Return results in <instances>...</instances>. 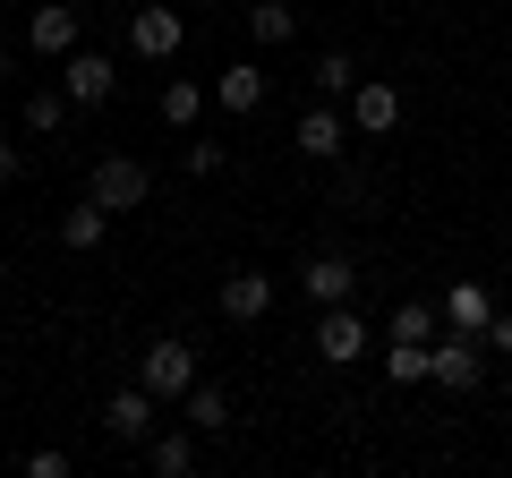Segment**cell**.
<instances>
[{
    "label": "cell",
    "mask_w": 512,
    "mask_h": 478,
    "mask_svg": "<svg viewBox=\"0 0 512 478\" xmlns=\"http://www.w3.org/2000/svg\"><path fill=\"white\" fill-rule=\"evenodd\" d=\"M180 163H188V171H197V180H214V171H222V163H231V154H222V146H214V137H197V146H188V154H180Z\"/></svg>",
    "instance_id": "25"
},
{
    "label": "cell",
    "mask_w": 512,
    "mask_h": 478,
    "mask_svg": "<svg viewBox=\"0 0 512 478\" xmlns=\"http://www.w3.org/2000/svg\"><path fill=\"white\" fill-rule=\"evenodd\" d=\"M504 453H512V444H504Z\"/></svg>",
    "instance_id": "30"
},
{
    "label": "cell",
    "mask_w": 512,
    "mask_h": 478,
    "mask_svg": "<svg viewBox=\"0 0 512 478\" xmlns=\"http://www.w3.org/2000/svg\"><path fill=\"white\" fill-rule=\"evenodd\" d=\"M69 94H60V86H43V94H26V103H18V120H26V129H35V137H52L60 129V120H69Z\"/></svg>",
    "instance_id": "22"
},
{
    "label": "cell",
    "mask_w": 512,
    "mask_h": 478,
    "mask_svg": "<svg viewBox=\"0 0 512 478\" xmlns=\"http://www.w3.org/2000/svg\"><path fill=\"white\" fill-rule=\"evenodd\" d=\"M384 376L393 385H427L436 376V342H384Z\"/></svg>",
    "instance_id": "19"
},
{
    "label": "cell",
    "mask_w": 512,
    "mask_h": 478,
    "mask_svg": "<svg viewBox=\"0 0 512 478\" xmlns=\"http://www.w3.org/2000/svg\"><path fill=\"white\" fill-rule=\"evenodd\" d=\"M214 308H222V325H265V308H274V274H256V265H239V274H222Z\"/></svg>",
    "instance_id": "8"
},
{
    "label": "cell",
    "mask_w": 512,
    "mask_h": 478,
    "mask_svg": "<svg viewBox=\"0 0 512 478\" xmlns=\"http://www.w3.org/2000/svg\"><path fill=\"white\" fill-rule=\"evenodd\" d=\"M248 35L274 52V43H291V35H299V9H291V0H248Z\"/></svg>",
    "instance_id": "18"
},
{
    "label": "cell",
    "mask_w": 512,
    "mask_h": 478,
    "mask_svg": "<svg viewBox=\"0 0 512 478\" xmlns=\"http://www.w3.org/2000/svg\"><path fill=\"white\" fill-rule=\"evenodd\" d=\"M77 35H86V18H77V9H52V0L26 18V43H35L43 60H69V52H77Z\"/></svg>",
    "instance_id": "12"
},
{
    "label": "cell",
    "mask_w": 512,
    "mask_h": 478,
    "mask_svg": "<svg viewBox=\"0 0 512 478\" xmlns=\"http://www.w3.org/2000/svg\"><path fill=\"white\" fill-rule=\"evenodd\" d=\"M444 325L487 333V325H495V291H487V282H453V291H444Z\"/></svg>",
    "instance_id": "15"
},
{
    "label": "cell",
    "mask_w": 512,
    "mask_h": 478,
    "mask_svg": "<svg viewBox=\"0 0 512 478\" xmlns=\"http://www.w3.org/2000/svg\"><path fill=\"white\" fill-rule=\"evenodd\" d=\"M214 94H222L231 120H248V111H265V69H256V60H231V69L214 77Z\"/></svg>",
    "instance_id": "14"
},
{
    "label": "cell",
    "mask_w": 512,
    "mask_h": 478,
    "mask_svg": "<svg viewBox=\"0 0 512 478\" xmlns=\"http://www.w3.org/2000/svg\"><path fill=\"white\" fill-rule=\"evenodd\" d=\"M26 478H69V453H60V444H35V453H26Z\"/></svg>",
    "instance_id": "26"
},
{
    "label": "cell",
    "mask_w": 512,
    "mask_h": 478,
    "mask_svg": "<svg viewBox=\"0 0 512 478\" xmlns=\"http://www.w3.org/2000/svg\"><path fill=\"white\" fill-rule=\"evenodd\" d=\"M299 291H308L316 308H342V299H359V257H342V248H316V257L299 265Z\"/></svg>",
    "instance_id": "7"
},
{
    "label": "cell",
    "mask_w": 512,
    "mask_h": 478,
    "mask_svg": "<svg viewBox=\"0 0 512 478\" xmlns=\"http://www.w3.org/2000/svg\"><path fill=\"white\" fill-rule=\"evenodd\" d=\"M342 111H350V129H359V137H393V129H402V94L384 86V77H359Z\"/></svg>",
    "instance_id": "11"
},
{
    "label": "cell",
    "mask_w": 512,
    "mask_h": 478,
    "mask_svg": "<svg viewBox=\"0 0 512 478\" xmlns=\"http://www.w3.org/2000/svg\"><path fill=\"white\" fill-rule=\"evenodd\" d=\"M137 385H146L163 410H180V393L197 385V350H188V342H154L146 359H137Z\"/></svg>",
    "instance_id": "4"
},
{
    "label": "cell",
    "mask_w": 512,
    "mask_h": 478,
    "mask_svg": "<svg viewBox=\"0 0 512 478\" xmlns=\"http://www.w3.org/2000/svg\"><path fill=\"white\" fill-rule=\"evenodd\" d=\"M180 419L197 427V436H231V402H222V393L205 385V376H197V385L180 393Z\"/></svg>",
    "instance_id": "16"
},
{
    "label": "cell",
    "mask_w": 512,
    "mask_h": 478,
    "mask_svg": "<svg viewBox=\"0 0 512 478\" xmlns=\"http://www.w3.org/2000/svg\"><path fill=\"white\" fill-rule=\"evenodd\" d=\"M376 350V333H367L359 299H342V308H316V359L325 368H350V359H367Z\"/></svg>",
    "instance_id": "3"
},
{
    "label": "cell",
    "mask_w": 512,
    "mask_h": 478,
    "mask_svg": "<svg viewBox=\"0 0 512 478\" xmlns=\"http://www.w3.org/2000/svg\"><path fill=\"white\" fill-rule=\"evenodd\" d=\"M197 111H205V86H197V77H171V86H163V120H171V129H197Z\"/></svg>",
    "instance_id": "23"
},
{
    "label": "cell",
    "mask_w": 512,
    "mask_h": 478,
    "mask_svg": "<svg viewBox=\"0 0 512 478\" xmlns=\"http://www.w3.org/2000/svg\"><path fill=\"white\" fill-rule=\"evenodd\" d=\"M308 86L325 94V103H350V86H359V60H350V52H325V60L308 69Z\"/></svg>",
    "instance_id": "21"
},
{
    "label": "cell",
    "mask_w": 512,
    "mask_h": 478,
    "mask_svg": "<svg viewBox=\"0 0 512 478\" xmlns=\"http://www.w3.org/2000/svg\"><path fill=\"white\" fill-rule=\"evenodd\" d=\"M0 86H9V43H0Z\"/></svg>",
    "instance_id": "29"
},
{
    "label": "cell",
    "mask_w": 512,
    "mask_h": 478,
    "mask_svg": "<svg viewBox=\"0 0 512 478\" xmlns=\"http://www.w3.org/2000/svg\"><path fill=\"white\" fill-rule=\"evenodd\" d=\"M86 197L103 205V214H137V205L154 197V171L137 163V154H103V163L86 171Z\"/></svg>",
    "instance_id": "1"
},
{
    "label": "cell",
    "mask_w": 512,
    "mask_h": 478,
    "mask_svg": "<svg viewBox=\"0 0 512 478\" xmlns=\"http://www.w3.org/2000/svg\"><path fill=\"white\" fill-rule=\"evenodd\" d=\"M111 86H120V69H111L103 52H69V60H60V94H69L77 111H103Z\"/></svg>",
    "instance_id": "10"
},
{
    "label": "cell",
    "mask_w": 512,
    "mask_h": 478,
    "mask_svg": "<svg viewBox=\"0 0 512 478\" xmlns=\"http://www.w3.org/2000/svg\"><path fill=\"white\" fill-rule=\"evenodd\" d=\"M444 308H427V299H402V308L384 316V342H436Z\"/></svg>",
    "instance_id": "20"
},
{
    "label": "cell",
    "mask_w": 512,
    "mask_h": 478,
    "mask_svg": "<svg viewBox=\"0 0 512 478\" xmlns=\"http://www.w3.org/2000/svg\"><path fill=\"white\" fill-rule=\"evenodd\" d=\"M427 385H444V393H478L487 385V333H436V376Z\"/></svg>",
    "instance_id": "2"
},
{
    "label": "cell",
    "mask_w": 512,
    "mask_h": 478,
    "mask_svg": "<svg viewBox=\"0 0 512 478\" xmlns=\"http://www.w3.org/2000/svg\"><path fill=\"white\" fill-rule=\"evenodd\" d=\"M180 43H188V18H180V9H163V0L128 9V52H137V60H180Z\"/></svg>",
    "instance_id": "6"
},
{
    "label": "cell",
    "mask_w": 512,
    "mask_h": 478,
    "mask_svg": "<svg viewBox=\"0 0 512 478\" xmlns=\"http://www.w3.org/2000/svg\"><path fill=\"white\" fill-rule=\"evenodd\" d=\"M350 137H359V129H350L342 103H308V111H299V129H291V146L308 154V163H342Z\"/></svg>",
    "instance_id": "5"
},
{
    "label": "cell",
    "mask_w": 512,
    "mask_h": 478,
    "mask_svg": "<svg viewBox=\"0 0 512 478\" xmlns=\"http://www.w3.org/2000/svg\"><path fill=\"white\" fill-rule=\"evenodd\" d=\"M9 180H26V146H18V137H0V188H9Z\"/></svg>",
    "instance_id": "27"
},
{
    "label": "cell",
    "mask_w": 512,
    "mask_h": 478,
    "mask_svg": "<svg viewBox=\"0 0 512 478\" xmlns=\"http://www.w3.org/2000/svg\"><path fill=\"white\" fill-rule=\"evenodd\" d=\"M154 427H163V402H154L146 385H120V393L103 402V436H120V444H146Z\"/></svg>",
    "instance_id": "9"
},
{
    "label": "cell",
    "mask_w": 512,
    "mask_h": 478,
    "mask_svg": "<svg viewBox=\"0 0 512 478\" xmlns=\"http://www.w3.org/2000/svg\"><path fill=\"white\" fill-rule=\"evenodd\" d=\"M333 205H376V180L359 163H333Z\"/></svg>",
    "instance_id": "24"
},
{
    "label": "cell",
    "mask_w": 512,
    "mask_h": 478,
    "mask_svg": "<svg viewBox=\"0 0 512 478\" xmlns=\"http://www.w3.org/2000/svg\"><path fill=\"white\" fill-rule=\"evenodd\" d=\"M146 461H154V478H188V470H197V427H154V436H146Z\"/></svg>",
    "instance_id": "13"
},
{
    "label": "cell",
    "mask_w": 512,
    "mask_h": 478,
    "mask_svg": "<svg viewBox=\"0 0 512 478\" xmlns=\"http://www.w3.org/2000/svg\"><path fill=\"white\" fill-rule=\"evenodd\" d=\"M103 231H111V214L94 197H77L69 214H60V248H77V257H86V248H103Z\"/></svg>",
    "instance_id": "17"
},
{
    "label": "cell",
    "mask_w": 512,
    "mask_h": 478,
    "mask_svg": "<svg viewBox=\"0 0 512 478\" xmlns=\"http://www.w3.org/2000/svg\"><path fill=\"white\" fill-rule=\"evenodd\" d=\"M487 350H495V359H512V316H495V325H487Z\"/></svg>",
    "instance_id": "28"
}]
</instances>
